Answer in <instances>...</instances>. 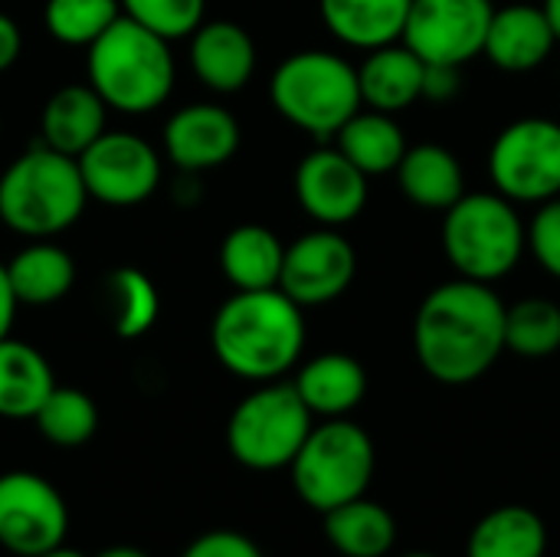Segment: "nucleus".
<instances>
[{
	"label": "nucleus",
	"instance_id": "2eb2a0df",
	"mask_svg": "<svg viewBox=\"0 0 560 557\" xmlns=\"http://www.w3.org/2000/svg\"><path fill=\"white\" fill-rule=\"evenodd\" d=\"M240 151V121L213 102L177 108L164 125V154L184 174L223 167Z\"/></svg>",
	"mask_w": 560,
	"mask_h": 557
},
{
	"label": "nucleus",
	"instance_id": "6ab92c4d",
	"mask_svg": "<svg viewBox=\"0 0 560 557\" xmlns=\"http://www.w3.org/2000/svg\"><path fill=\"white\" fill-rule=\"evenodd\" d=\"M105 118L108 105L89 82L62 85L39 112V141L59 154L79 158L98 135H105Z\"/></svg>",
	"mask_w": 560,
	"mask_h": 557
},
{
	"label": "nucleus",
	"instance_id": "393cba45",
	"mask_svg": "<svg viewBox=\"0 0 560 557\" xmlns=\"http://www.w3.org/2000/svg\"><path fill=\"white\" fill-rule=\"evenodd\" d=\"M335 144L368 177L394 174L410 148L397 118L387 112H377V108H361L358 115H351L341 125V131L335 135Z\"/></svg>",
	"mask_w": 560,
	"mask_h": 557
},
{
	"label": "nucleus",
	"instance_id": "412c9836",
	"mask_svg": "<svg viewBox=\"0 0 560 557\" xmlns=\"http://www.w3.org/2000/svg\"><path fill=\"white\" fill-rule=\"evenodd\" d=\"M410 3L413 0H318V10L335 39L371 53L404 39Z\"/></svg>",
	"mask_w": 560,
	"mask_h": 557
},
{
	"label": "nucleus",
	"instance_id": "473e14b6",
	"mask_svg": "<svg viewBox=\"0 0 560 557\" xmlns=\"http://www.w3.org/2000/svg\"><path fill=\"white\" fill-rule=\"evenodd\" d=\"M121 13L164 39H180L203 23L207 0H121Z\"/></svg>",
	"mask_w": 560,
	"mask_h": 557
},
{
	"label": "nucleus",
	"instance_id": "aec40b11",
	"mask_svg": "<svg viewBox=\"0 0 560 557\" xmlns=\"http://www.w3.org/2000/svg\"><path fill=\"white\" fill-rule=\"evenodd\" d=\"M305 407L322 417H348L368 394V371L358 358L345 351H328L299 368V378L292 381Z\"/></svg>",
	"mask_w": 560,
	"mask_h": 557
},
{
	"label": "nucleus",
	"instance_id": "72a5a7b5",
	"mask_svg": "<svg viewBox=\"0 0 560 557\" xmlns=\"http://www.w3.org/2000/svg\"><path fill=\"white\" fill-rule=\"evenodd\" d=\"M528 250L548 276L560 279V197L538 204V213L528 223Z\"/></svg>",
	"mask_w": 560,
	"mask_h": 557
},
{
	"label": "nucleus",
	"instance_id": "c85d7f7f",
	"mask_svg": "<svg viewBox=\"0 0 560 557\" xmlns=\"http://www.w3.org/2000/svg\"><path fill=\"white\" fill-rule=\"evenodd\" d=\"M105 299H108V315H112V328L118 338L148 335L161 315L158 286L135 266H121V269L108 272Z\"/></svg>",
	"mask_w": 560,
	"mask_h": 557
},
{
	"label": "nucleus",
	"instance_id": "a19ab883",
	"mask_svg": "<svg viewBox=\"0 0 560 557\" xmlns=\"http://www.w3.org/2000/svg\"><path fill=\"white\" fill-rule=\"evenodd\" d=\"M39 557H85L79 555V552H72V548H66V545H59V548H52V552H46V555Z\"/></svg>",
	"mask_w": 560,
	"mask_h": 557
},
{
	"label": "nucleus",
	"instance_id": "7c9ffc66",
	"mask_svg": "<svg viewBox=\"0 0 560 557\" xmlns=\"http://www.w3.org/2000/svg\"><path fill=\"white\" fill-rule=\"evenodd\" d=\"M505 351L518 358H551L560 351V305L522 299L505 312Z\"/></svg>",
	"mask_w": 560,
	"mask_h": 557
},
{
	"label": "nucleus",
	"instance_id": "4468645a",
	"mask_svg": "<svg viewBox=\"0 0 560 557\" xmlns=\"http://www.w3.org/2000/svg\"><path fill=\"white\" fill-rule=\"evenodd\" d=\"M295 197L318 227H345L368 207V174L338 144L308 151L295 167Z\"/></svg>",
	"mask_w": 560,
	"mask_h": 557
},
{
	"label": "nucleus",
	"instance_id": "ea45409f",
	"mask_svg": "<svg viewBox=\"0 0 560 557\" xmlns=\"http://www.w3.org/2000/svg\"><path fill=\"white\" fill-rule=\"evenodd\" d=\"M545 13H548V20L555 26V36H558L560 43V0H545Z\"/></svg>",
	"mask_w": 560,
	"mask_h": 557
},
{
	"label": "nucleus",
	"instance_id": "f03ea898",
	"mask_svg": "<svg viewBox=\"0 0 560 557\" xmlns=\"http://www.w3.org/2000/svg\"><path fill=\"white\" fill-rule=\"evenodd\" d=\"M217 361L243 381H282L305 351V315L282 289L233 292L213 315Z\"/></svg>",
	"mask_w": 560,
	"mask_h": 557
},
{
	"label": "nucleus",
	"instance_id": "5701e85b",
	"mask_svg": "<svg viewBox=\"0 0 560 557\" xmlns=\"http://www.w3.org/2000/svg\"><path fill=\"white\" fill-rule=\"evenodd\" d=\"M397 184L404 197L423 210L446 213L466 194V174L459 158L443 144H413L397 164Z\"/></svg>",
	"mask_w": 560,
	"mask_h": 557
},
{
	"label": "nucleus",
	"instance_id": "7ed1b4c3",
	"mask_svg": "<svg viewBox=\"0 0 560 557\" xmlns=\"http://www.w3.org/2000/svg\"><path fill=\"white\" fill-rule=\"evenodd\" d=\"M85 76L108 108L121 115H148L161 108L174 92L177 69L171 39L121 13L89 46Z\"/></svg>",
	"mask_w": 560,
	"mask_h": 557
},
{
	"label": "nucleus",
	"instance_id": "dca6fc26",
	"mask_svg": "<svg viewBox=\"0 0 560 557\" xmlns=\"http://www.w3.org/2000/svg\"><path fill=\"white\" fill-rule=\"evenodd\" d=\"M190 69L210 92L233 95L256 72V43L233 20H203L190 33Z\"/></svg>",
	"mask_w": 560,
	"mask_h": 557
},
{
	"label": "nucleus",
	"instance_id": "c9c22d12",
	"mask_svg": "<svg viewBox=\"0 0 560 557\" xmlns=\"http://www.w3.org/2000/svg\"><path fill=\"white\" fill-rule=\"evenodd\" d=\"M463 66L453 62H427L423 72V98L427 102H453L463 89Z\"/></svg>",
	"mask_w": 560,
	"mask_h": 557
},
{
	"label": "nucleus",
	"instance_id": "f257e3e1",
	"mask_svg": "<svg viewBox=\"0 0 560 557\" xmlns=\"http://www.w3.org/2000/svg\"><path fill=\"white\" fill-rule=\"evenodd\" d=\"M505 312L509 305L489 282L456 276L436 286L413 318L420 368L446 387L479 381L505 351Z\"/></svg>",
	"mask_w": 560,
	"mask_h": 557
},
{
	"label": "nucleus",
	"instance_id": "6e6552de",
	"mask_svg": "<svg viewBox=\"0 0 560 557\" xmlns=\"http://www.w3.org/2000/svg\"><path fill=\"white\" fill-rule=\"evenodd\" d=\"M315 414L299 397L295 384L269 381L246 394L226 423V446L243 469H289L312 433Z\"/></svg>",
	"mask_w": 560,
	"mask_h": 557
},
{
	"label": "nucleus",
	"instance_id": "9d476101",
	"mask_svg": "<svg viewBox=\"0 0 560 557\" xmlns=\"http://www.w3.org/2000/svg\"><path fill=\"white\" fill-rule=\"evenodd\" d=\"M89 200L105 207H138L161 184V154L131 131L98 135L79 158Z\"/></svg>",
	"mask_w": 560,
	"mask_h": 557
},
{
	"label": "nucleus",
	"instance_id": "a878e982",
	"mask_svg": "<svg viewBox=\"0 0 560 557\" xmlns=\"http://www.w3.org/2000/svg\"><path fill=\"white\" fill-rule=\"evenodd\" d=\"M7 276L20 305H52L72 292L75 259L49 240H33L7 263Z\"/></svg>",
	"mask_w": 560,
	"mask_h": 557
},
{
	"label": "nucleus",
	"instance_id": "0eeeda50",
	"mask_svg": "<svg viewBox=\"0 0 560 557\" xmlns=\"http://www.w3.org/2000/svg\"><path fill=\"white\" fill-rule=\"evenodd\" d=\"M374 469V440L348 417H335L312 427L308 440L289 466L299 499L322 515L361 499L371 489Z\"/></svg>",
	"mask_w": 560,
	"mask_h": 557
},
{
	"label": "nucleus",
	"instance_id": "bb28decb",
	"mask_svg": "<svg viewBox=\"0 0 560 557\" xmlns=\"http://www.w3.org/2000/svg\"><path fill=\"white\" fill-rule=\"evenodd\" d=\"M548 529L528 506H502L482 515L466 542V557H545Z\"/></svg>",
	"mask_w": 560,
	"mask_h": 557
},
{
	"label": "nucleus",
	"instance_id": "a211bd4d",
	"mask_svg": "<svg viewBox=\"0 0 560 557\" xmlns=\"http://www.w3.org/2000/svg\"><path fill=\"white\" fill-rule=\"evenodd\" d=\"M423 72L427 62L404 39L377 46L358 66L361 102L368 108L397 115L423 98Z\"/></svg>",
	"mask_w": 560,
	"mask_h": 557
},
{
	"label": "nucleus",
	"instance_id": "1a4fd4ad",
	"mask_svg": "<svg viewBox=\"0 0 560 557\" xmlns=\"http://www.w3.org/2000/svg\"><path fill=\"white\" fill-rule=\"evenodd\" d=\"M489 177L512 204H548L560 197V121L518 118L505 125L489 151Z\"/></svg>",
	"mask_w": 560,
	"mask_h": 557
},
{
	"label": "nucleus",
	"instance_id": "4c0bfd02",
	"mask_svg": "<svg viewBox=\"0 0 560 557\" xmlns=\"http://www.w3.org/2000/svg\"><path fill=\"white\" fill-rule=\"evenodd\" d=\"M20 309V299L10 286V276H7V263H0V341L10 338V328H13V315Z\"/></svg>",
	"mask_w": 560,
	"mask_h": 557
},
{
	"label": "nucleus",
	"instance_id": "b1692460",
	"mask_svg": "<svg viewBox=\"0 0 560 557\" xmlns=\"http://www.w3.org/2000/svg\"><path fill=\"white\" fill-rule=\"evenodd\" d=\"M56 378L49 361L26 341H0V417L33 420L43 401L52 394Z\"/></svg>",
	"mask_w": 560,
	"mask_h": 557
},
{
	"label": "nucleus",
	"instance_id": "cd10ccee",
	"mask_svg": "<svg viewBox=\"0 0 560 557\" xmlns=\"http://www.w3.org/2000/svg\"><path fill=\"white\" fill-rule=\"evenodd\" d=\"M325 538L345 557H384L397 542L394 515L368 496L325 512Z\"/></svg>",
	"mask_w": 560,
	"mask_h": 557
},
{
	"label": "nucleus",
	"instance_id": "ddd939ff",
	"mask_svg": "<svg viewBox=\"0 0 560 557\" xmlns=\"http://www.w3.org/2000/svg\"><path fill=\"white\" fill-rule=\"evenodd\" d=\"M358 272V253L335 227L302 233L285 246L279 289L302 309L328 305L348 292Z\"/></svg>",
	"mask_w": 560,
	"mask_h": 557
},
{
	"label": "nucleus",
	"instance_id": "4be33fe9",
	"mask_svg": "<svg viewBox=\"0 0 560 557\" xmlns=\"http://www.w3.org/2000/svg\"><path fill=\"white\" fill-rule=\"evenodd\" d=\"M282 263L285 246L262 223H240L220 243V269L236 292L279 289Z\"/></svg>",
	"mask_w": 560,
	"mask_h": 557
},
{
	"label": "nucleus",
	"instance_id": "f3484780",
	"mask_svg": "<svg viewBox=\"0 0 560 557\" xmlns=\"http://www.w3.org/2000/svg\"><path fill=\"white\" fill-rule=\"evenodd\" d=\"M555 46H558V36L545 7L509 3L492 13L482 53L502 72H532L551 56Z\"/></svg>",
	"mask_w": 560,
	"mask_h": 557
},
{
	"label": "nucleus",
	"instance_id": "f704fd0d",
	"mask_svg": "<svg viewBox=\"0 0 560 557\" xmlns=\"http://www.w3.org/2000/svg\"><path fill=\"white\" fill-rule=\"evenodd\" d=\"M180 557H262V552L249 535L217 529V532H207V535L194 538Z\"/></svg>",
	"mask_w": 560,
	"mask_h": 557
},
{
	"label": "nucleus",
	"instance_id": "e433bc0d",
	"mask_svg": "<svg viewBox=\"0 0 560 557\" xmlns=\"http://www.w3.org/2000/svg\"><path fill=\"white\" fill-rule=\"evenodd\" d=\"M23 53V33L13 16L0 13V72H7Z\"/></svg>",
	"mask_w": 560,
	"mask_h": 557
},
{
	"label": "nucleus",
	"instance_id": "9b49d317",
	"mask_svg": "<svg viewBox=\"0 0 560 557\" xmlns=\"http://www.w3.org/2000/svg\"><path fill=\"white\" fill-rule=\"evenodd\" d=\"M69 535V509L59 489L36 473L0 476V545L16 557H39Z\"/></svg>",
	"mask_w": 560,
	"mask_h": 557
},
{
	"label": "nucleus",
	"instance_id": "79ce46f5",
	"mask_svg": "<svg viewBox=\"0 0 560 557\" xmlns=\"http://www.w3.org/2000/svg\"><path fill=\"white\" fill-rule=\"evenodd\" d=\"M404 557H436V555H427V552H413V555H404Z\"/></svg>",
	"mask_w": 560,
	"mask_h": 557
},
{
	"label": "nucleus",
	"instance_id": "c756f323",
	"mask_svg": "<svg viewBox=\"0 0 560 557\" xmlns=\"http://www.w3.org/2000/svg\"><path fill=\"white\" fill-rule=\"evenodd\" d=\"M36 430L43 433L46 443L62 446V450H75L85 446L95 430H98V407L95 401L79 391V387H52V394L43 401V407L33 417Z\"/></svg>",
	"mask_w": 560,
	"mask_h": 557
},
{
	"label": "nucleus",
	"instance_id": "f8f14e48",
	"mask_svg": "<svg viewBox=\"0 0 560 557\" xmlns=\"http://www.w3.org/2000/svg\"><path fill=\"white\" fill-rule=\"evenodd\" d=\"M492 13V0H413L404 43L423 62L466 66L482 56Z\"/></svg>",
	"mask_w": 560,
	"mask_h": 557
},
{
	"label": "nucleus",
	"instance_id": "58836bf2",
	"mask_svg": "<svg viewBox=\"0 0 560 557\" xmlns=\"http://www.w3.org/2000/svg\"><path fill=\"white\" fill-rule=\"evenodd\" d=\"M95 557H148V552L135 548V545H112V548L98 552Z\"/></svg>",
	"mask_w": 560,
	"mask_h": 557
},
{
	"label": "nucleus",
	"instance_id": "423d86ee",
	"mask_svg": "<svg viewBox=\"0 0 560 557\" xmlns=\"http://www.w3.org/2000/svg\"><path fill=\"white\" fill-rule=\"evenodd\" d=\"M443 253L456 276L476 282L505 279L528 250V227L499 190L463 194L443 213Z\"/></svg>",
	"mask_w": 560,
	"mask_h": 557
},
{
	"label": "nucleus",
	"instance_id": "2f4dec72",
	"mask_svg": "<svg viewBox=\"0 0 560 557\" xmlns=\"http://www.w3.org/2000/svg\"><path fill=\"white\" fill-rule=\"evenodd\" d=\"M121 16V0H46L43 23L62 46H92Z\"/></svg>",
	"mask_w": 560,
	"mask_h": 557
},
{
	"label": "nucleus",
	"instance_id": "20e7f679",
	"mask_svg": "<svg viewBox=\"0 0 560 557\" xmlns=\"http://www.w3.org/2000/svg\"><path fill=\"white\" fill-rule=\"evenodd\" d=\"M89 190L79 161L46 148L23 151L0 174V220L26 240L66 233L85 210Z\"/></svg>",
	"mask_w": 560,
	"mask_h": 557
},
{
	"label": "nucleus",
	"instance_id": "39448f33",
	"mask_svg": "<svg viewBox=\"0 0 560 557\" xmlns=\"http://www.w3.org/2000/svg\"><path fill=\"white\" fill-rule=\"evenodd\" d=\"M269 98L276 112L325 141L341 131V125L364 108L358 66L331 49H299L285 56L269 82Z\"/></svg>",
	"mask_w": 560,
	"mask_h": 557
}]
</instances>
